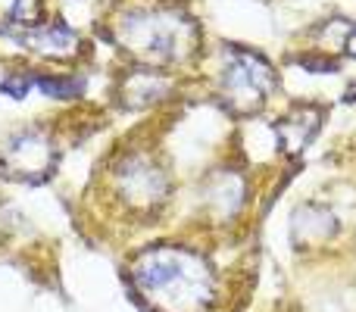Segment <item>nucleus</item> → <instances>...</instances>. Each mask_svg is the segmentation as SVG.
Segmentation results:
<instances>
[{
  "instance_id": "f257e3e1",
  "label": "nucleus",
  "mask_w": 356,
  "mask_h": 312,
  "mask_svg": "<svg viewBox=\"0 0 356 312\" xmlns=\"http://www.w3.org/2000/svg\"><path fill=\"white\" fill-rule=\"evenodd\" d=\"M131 281L160 312H209L219 303L216 269L188 247H150L131 263Z\"/></svg>"
},
{
  "instance_id": "f03ea898",
  "label": "nucleus",
  "mask_w": 356,
  "mask_h": 312,
  "mask_svg": "<svg viewBox=\"0 0 356 312\" xmlns=\"http://www.w3.org/2000/svg\"><path fill=\"white\" fill-rule=\"evenodd\" d=\"M116 41L147 66H175L197 47V28L178 10H129L116 22Z\"/></svg>"
},
{
  "instance_id": "7ed1b4c3",
  "label": "nucleus",
  "mask_w": 356,
  "mask_h": 312,
  "mask_svg": "<svg viewBox=\"0 0 356 312\" xmlns=\"http://www.w3.org/2000/svg\"><path fill=\"white\" fill-rule=\"evenodd\" d=\"M113 184L122 203L135 209H154L166 200L169 194V175L156 159L147 154H125L119 156L113 169Z\"/></svg>"
},
{
  "instance_id": "20e7f679",
  "label": "nucleus",
  "mask_w": 356,
  "mask_h": 312,
  "mask_svg": "<svg viewBox=\"0 0 356 312\" xmlns=\"http://www.w3.org/2000/svg\"><path fill=\"white\" fill-rule=\"evenodd\" d=\"M219 88L238 110H257L275 88V72L253 50H234L228 66L222 69Z\"/></svg>"
},
{
  "instance_id": "39448f33",
  "label": "nucleus",
  "mask_w": 356,
  "mask_h": 312,
  "mask_svg": "<svg viewBox=\"0 0 356 312\" xmlns=\"http://www.w3.org/2000/svg\"><path fill=\"white\" fill-rule=\"evenodd\" d=\"M3 159L10 163L13 172H22V175H44L54 163V147L41 131H19L6 141Z\"/></svg>"
},
{
  "instance_id": "423d86ee",
  "label": "nucleus",
  "mask_w": 356,
  "mask_h": 312,
  "mask_svg": "<svg viewBox=\"0 0 356 312\" xmlns=\"http://www.w3.org/2000/svg\"><path fill=\"white\" fill-rule=\"evenodd\" d=\"M25 44H29L35 54L54 56V60H66V56H75L81 50V38L75 28H69L66 22H50V25H35V28L25 35Z\"/></svg>"
},
{
  "instance_id": "0eeeda50",
  "label": "nucleus",
  "mask_w": 356,
  "mask_h": 312,
  "mask_svg": "<svg viewBox=\"0 0 356 312\" xmlns=\"http://www.w3.org/2000/svg\"><path fill=\"white\" fill-rule=\"evenodd\" d=\"M207 203L219 219L234 215L241 209V203H244V184H241V178L234 175V172H222V175H216L213 181H209Z\"/></svg>"
},
{
  "instance_id": "6e6552de",
  "label": "nucleus",
  "mask_w": 356,
  "mask_h": 312,
  "mask_svg": "<svg viewBox=\"0 0 356 312\" xmlns=\"http://www.w3.org/2000/svg\"><path fill=\"white\" fill-rule=\"evenodd\" d=\"M338 231V219H334L332 209L325 206H300L294 213V240H309V244H319L328 234Z\"/></svg>"
},
{
  "instance_id": "1a4fd4ad",
  "label": "nucleus",
  "mask_w": 356,
  "mask_h": 312,
  "mask_svg": "<svg viewBox=\"0 0 356 312\" xmlns=\"http://www.w3.org/2000/svg\"><path fill=\"white\" fill-rule=\"evenodd\" d=\"M163 94H166V79H163L160 72H135V75H129V81H125L122 97L138 106V104L163 100Z\"/></svg>"
},
{
  "instance_id": "9d476101",
  "label": "nucleus",
  "mask_w": 356,
  "mask_h": 312,
  "mask_svg": "<svg viewBox=\"0 0 356 312\" xmlns=\"http://www.w3.org/2000/svg\"><path fill=\"white\" fill-rule=\"evenodd\" d=\"M31 85L54 100H75L85 94V81L75 75H31Z\"/></svg>"
},
{
  "instance_id": "9b49d317",
  "label": "nucleus",
  "mask_w": 356,
  "mask_h": 312,
  "mask_svg": "<svg viewBox=\"0 0 356 312\" xmlns=\"http://www.w3.org/2000/svg\"><path fill=\"white\" fill-rule=\"evenodd\" d=\"M38 16H41V0H0V19L3 22L35 28Z\"/></svg>"
},
{
  "instance_id": "f8f14e48",
  "label": "nucleus",
  "mask_w": 356,
  "mask_h": 312,
  "mask_svg": "<svg viewBox=\"0 0 356 312\" xmlns=\"http://www.w3.org/2000/svg\"><path fill=\"white\" fill-rule=\"evenodd\" d=\"M29 88H35V85H31V75H16V79L10 75V79H6L3 85H0V91L10 94L13 100H22L25 94H29Z\"/></svg>"
},
{
  "instance_id": "ddd939ff",
  "label": "nucleus",
  "mask_w": 356,
  "mask_h": 312,
  "mask_svg": "<svg viewBox=\"0 0 356 312\" xmlns=\"http://www.w3.org/2000/svg\"><path fill=\"white\" fill-rule=\"evenodd\" d=\"M347 50L356 54V28H350V35H347Z\"/></svg>"
}]
</instances>
